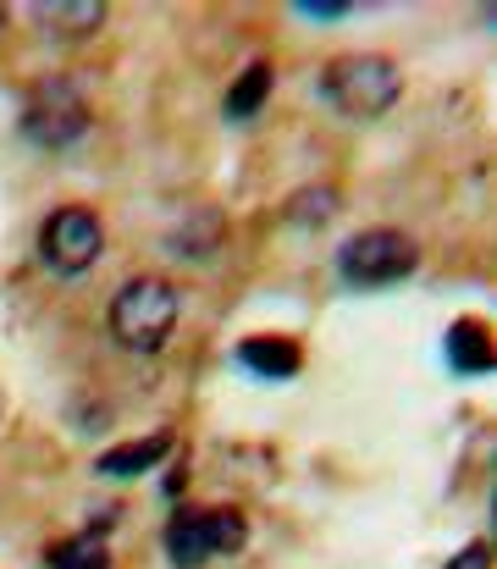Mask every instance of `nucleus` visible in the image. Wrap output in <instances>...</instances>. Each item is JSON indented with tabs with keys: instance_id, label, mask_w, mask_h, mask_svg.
Listing matches in <instances>:
<instances>
[{
	"instance_id": "f257e3e1",
	"label": "nucleus",
	"mask_w": 497,
	"mask_h": 569,
	"mask_svg": "<svg viewBox=\"0 0 497 569\" xmlns=\"http://www.w3.org/2000/svg\"><path fill=\"white\" fill-rule=\"evenodd\" d=\"M177 310H182V299H177V288L166 277H133L111 299L106 327H111V338L128 355H156L166 338H171V327H177Z\"/></svg>"
},
{
	"instance_id": "f03ea898",
	"label": "nucleus",
	"mask_w": 497,
	"mask_h": 569,
	"mask_svg": "<svg viewBox=\"0 0 497 569\" xmlns=\"http://www.w3.org/2000/svg\"><path fill=\"white\" fill-rule=\"evenodd\" d=\"M321 94L342 117H381L404 94V72L387 56H337L321 72Z\"/></svg>"
},
{
	"instance_id": "7ed1b4c3",
	"label": "nucleus",
	"mask_w": 497,
	"mask_h": 569,
	"mask_svg": "<svg viewBox=\"0 0 497 569\" xmlns=\"http://www.w3.org/2000/svg\"><path fill=\"white\" fill-rule=\"evenodd\" d=\"M420 266V243L398 227H370L359 238H348L337 249V271L354 282V288H387V282H404L409 271Z\"/></svg>"
},
{
	"instance_id": "20e7f679",
	"label": "nucleus",
	"mask_w": 497,
	"mask_h": 569,
	"mask_svg": "<svg viewBox=\"0 0 497 569\" xmlns=\"http://www.w3.org/2000/svg\"><path fill=\"white\" fill-rule=\"evenodd\" d=\"M22 133L39 144V150H67L89 133V106L83 94L67 83V78H50V83H33L28 106H22Z\"/></svg>"
},
{
	"instance_id": "39448f33",
	"label": "nucleus",
	"mask_w": 497,
	"mask_h": 569,
	"mask_svg": "<svg viewBox=\"0 0 497 569\" xmlns=\"http://www.w3.org/2000/svg\"><path fill=\"white\" fill-rule=\"evenodd\" d=\"M243 542H249V526H243V515H232V509L177 515V520L166 526V559L177 569H199V565H210V559H221V553H238Z\"/></svg>"
},
{
	"instance_id": "423d86ee",
	"label": "nucleus",
	"mask_w": 497,
	"mask_h": 569,
	"mask_svg": "<svg viewBox=\"0 0 497 569\" xmlns=\"http://www.w3.org/2000/svg\"><path fill=\"white\" fill-rule=\"evenodd\" d=\"M100 249H106V227H100V216L83 210V204H61V210H50L44 227H39V254H44V266L61 271V277L89 271V266L100 260Z\"/></svg>"
},
{
	"instance_id": "0eeeda50",
	"label": "nucleus",
	"mask_w": 497,
	"mask_h": 569,
	"mask_svg": "<svg viewBox=\"0 0 497 569\" xmlns=\"http://www.w3.org/2000/svg\"><path fill=\"white\" fill-rule=\"evenodd\" d=\"M238 360H243L255 377L288 381L299 371V343H288V338H243V343H238Z\"/></svg>"
},
{
	"instance_id": "6e6552de",
	"label": "nucleus",
	"mask_w": 497,
	"mask_h": 569,
	"mask_svg": "<svg viewBox=\"0 0 497 569\" xmlns=\"http://www.w3.org/2000/svg\"><path fill=\"white\" fill-rule=\"evenodd\" d=\"M448 366L465 371V377L493 371V338H487V327H476V321H454V327H448Z\"/></svg>"
},
{
	"instance_id": "1a4fd4ad",
	"label": "nucleus",
	"mask_w": 497,
	"mask_h": 569,
	"mask_svg": "<svg viewBox=\"0 0 497 569\" xmlns=\"http://www.w3.org/2000/svg\"><path fill=\"white\" fill-rule=\"evenodd\" d=\"M166 453H171V437L156 431V437H145V442H122V448H111L106 459H100V476H145V470H156Z\"/></svg>"
},
{
	"instance_id": "9d476101",
	"label": "nucleus",
	"mask_w": 497,
	"mask_h": 569,
	"mask_svg": "<svg viewBox=\"0 0 497 569\" xmlns=\"http://www.w3.org/2000/svg\"><path fill=\"white\" fill-rule=\"evenodd\" d=\"M33 17L50 28V33H95L106 22V6L100 0H72V6H33Z\"/></svg>"
},
{
	"instance_id": "9b49d317",
	"label": "nucleus",
	"mask_w": 497,
	"mask_h": 569,
	"mask_svg": "<svg viewBox=\"0 0 497 569\" xmlns=\"http://www.w3.org/2000/svg\"><path fill=\"white\" fill-rule=\"evenodd\" d=\"M266 94H271V67H266V61L243 67V78L227 89V117H232V122H249V117L266 106Z\"/></svg>"
},
{
	"instance_id": "f8f14e48",
	"label": "nucleus",
	"mask_w": 497,
	"mask_h": 569,
	"mask_svg": "<svg viewBox=\"0 0 497 569\" xmlns=\"http://www.w3.org/2000/svg\"><path fill=\"white\" fill-rule=\"evenodd\" d=\"M106 565H111V553H106L100 537H78V542H61L50 553V569H106Z\"/></svg>"
},
{
	"instance_id": "ddd939ff",
	"label": "nucleus",
	"mask_w": 497,
	"mask_h": 569,
	"mask_svg": "<svg viewBox=\"0 0 497 569\" xmlns=\"http://www.w3.org/2000/svg\"><path fill=\"white\" fill-rule=\"evenodd\" d=\"M448 569H493V548L470 542V548H459V559H448Z\"/></svg>"
},
{
	"instance_id": "4468645a",
	"label": "nucleus",
	"mask_w": 497,
	"mask_h": 569,
	"mask_svg": "<svg viewBox=\"0 0 497 569\" xmlns=\"http://www.w3.org/2000/svg\"><path fill=\"white\" fill-rule=\"evenodd\" d=\"M299 11L316 17V22H331V17H342V11H354V6H348V0H299Z\"/></svg>"
}]
</instances>
